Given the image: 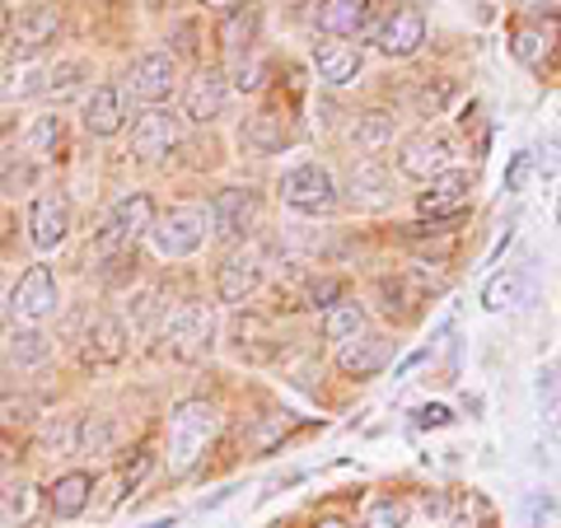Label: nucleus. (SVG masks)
Returning a JSON list of instances; mask_svg holds the SVG:
<instances>
[{
	"label": "nucleus",
	"mask_w": 561,
	"mask_h": 528,
	"mask_svg": "<svg viewBox=\"0 0 561 528\" xmlns=\"http://www.w3.org/2000/svg\"><path fill=\"white\" fill-rule=\"evenodd\" d=\"M216 431H220V412L210 408L206 398L179 402L173 416H169V468L173 472H187L206 454L210 439H216Z\"/></svg>",
	"instance_id": "obj_1"
},
{
	"label": "nucleus",
	"mask_w": 561,
	"mask_h": 528,
	"mask_svg": "<svg viewBox=\"0 0 561 528\" xmlns=\"http://www.w3.org/2000/svg\"><path fill=\"white\" fill-rule=\"evenodd\" d=\"M206 234H210V210H202V206H173L150 225L154 253L169 257V262L192 257L206 243Z\"/></svg>",
	"instance_id": "obj_2"
},
{
	"label": "nucleus",
	"mask_w": 561,
	"mask_h": 528,
	"mask_svg": "<svg viewBox=\"0 0 561 528\" xmlns=\"http://www.w3.org/2000/svg\"><path fill=\"white\" fill-rule=\"evenodd\" d=\"M276 192H280V202L290 210H300V216H328V210L337 206V179H332V169L313 164V160L280 173Z\"/></svg>",
	"instance_id": "obj_3"
},
{
	"label": "nucleus",
	"mask_w": 561,
	"mask_h": 528,
	"mask_svg": "<svg viewBox=\"0 0 561 528\" xmlns=\"http://www.w3.org/2000/svg\"><path fill=\"white\" fill-rule=\"evenodd\" d=\"M150 225H154V206L146 192H127V197H117L113 210H108V220H103V230L94 239V253L99 257H113V253H131V243L140 234H150Z\"/></svg>",
	"instance_id": "obj_4"
},
{
	"label": "nucleus",
	"mask_w": 561,
	"mask_h": 528,
	"mask_svg": "<svg viewBox=\"0 0 561 528\" xmlns=\"http://www.w3.org/2000/svg\"><path fill=\"white\" fill-rule=\"evenodd\" d=\"M454 154L459 150H454V140L445 131L421 127L398 146V173L402 179H416V183H431V179H440V173L454 169Z\"/></svg>",
	"instance_id": "obj_5"
},
{
	"label": "nucleus",
	"mask_w": 561,
	"mask_h": 528,
	"mask_svg": "<svg viewBox=\"0 0 561 528\" xmlns=\"http://www.w3.org/2000/svg\"><path fill=\"white\" fill-rule=\"evenodd\" d=\"M216 332H220V323H216V309H206V305H187V309H179L169 319V328H164V342H169V356L173 360H206L210 356V346H216Z\"/></svg>",
	"instance_id": "obj_6"
},
{
	"label": "nucleus",
	"mask_w": 561,
	"mask_h": 528,
	"mask_svg": "<svg viewBox=\"0 0 561 528\" xmlns=\"http://www.w3.org/2000/svg\"><path fill=\"white\" fill-rule=\"evenodd\" d=\"M57 305H61V295H57V276H51V267H28L24 276H20V286L10 290V319L14 323H43L47 313H57Z\"/></svg>",
	"instance_id": "obj_7"
},
{
	"label": "nucleus",
	"mask_w": 561,
	"mask_h": 528,
	"mask_svg": "<svg viewBox=\"0 0 561 528\" xmlns=\"http://www.w3.org/2000/svg\"><path fill=\"white\" fill-rule=\"evenodd\" d=\"M127 90H131V99L160 108V103L179 90V57H173V51H146V57H136Z\"/></svg>",
	"instance_id": "obj_8"
},
{
	"label": "nucleus",
	"mask_w": 561,
	"mask_h": 528,
	"mask_svg": "<svg viewBox=\"0 0 561 528\" xmlns=\"http://www.w3.org/2000/svg\"><path fill=\"white\" fill-rule=\"evenodd\" d=\"M375 43H379L383 57H393V61L416 57L421 43H426V14H421L416 5H393V10L379 20Z\"/></svg>",
	"instance_id": "obj_9"
},
{
	"label": "nucleus",
	"mask_w": 561,
	"mask_h": 528,
	"mask_svg": "<svg viewBox=\"0 0 561 528\" xmlns=\"http://www.w3.org/2000/svg\"><path fill=\"white\" fill-rule=\"evenodd\" d=\"M66 234H70V202L61 192H38L28 206V243L38 253H51L66 243Z\"/></svg>",
	"instance_id": "obj_10"
},
{
	"label": "nucleus",
	"mask_w": 561,
	"mask_h": 528,
	"mask_svg": "<svg viewBox=\"0 0 561 528\" xmlns=\"http://www.w3.org/2000/svg\"><path fill=\"white\" fill-rule=\"evenodd\" d=\"M179 146V113H169L164 103L160 108H146L136 117V127H131V150H136V160H164V154Z\"/></svg>",
	"instance_id": "obj_11"
},
{
	"label": "nucleus",
	"mask_w": 561,
	"mask_h": 528,
	"mask_svg": "<svg viewBox=\"0 0 561 528\" xmlns=\"http://www.w3.org/2000/svg\"><path fill=\"white\" fill-rule=\"evenodd\" d=\"M80 122L90 136H117L127 127V90L122 84H94L80 103Z\"/></svg>",
	"instance_id": "obj_12"
},
{
	"label": "nucleus",
	"mask_w": 561,
	"mask_h": 528,
	"mask_svg": "<svg viewBox=\"0 0 561 528\" xmlns=\"http://www.w3.org/2000/svg\"><path fill=\"white\" fill-rule=\"evenodd\" d=\"M468 197H472V179L463 169H449L440 179H431L426 192H416V210L431 220H454L468 206Z\"/></svg>",
	"instance_id": "obj_13"
},
{
	"label": "nucleus",
	"mask_w": 561,
	"mask_h": 528,
	"mask_svg": "<svg viewBox=\"0 0 561 528\" xmlns=\"http://www.w3.org/2000/svg\"><path fill=\"white\" fill-rule=\"evenodd\" d=\"M57 38H61V10L57 5H33V10L20 14V24H14L10 51H14V61H28Z\"/></svg>",
	"instance_id": "obj_14"
},
{
	"label": "nucleus",
	"mask_w": 561,
	"mask_h": 528,
	"mask_svg": "<svg viewBox=\"0 0 561 528\" xmlns=\"http://www.w3.org/2000/svg\"><path fill=\"white\" fill-rule=\"evenodd\" d=\"M257 220V197L253 187H225L216 202H210V234L220 239H243Z\"/></svg>",
	"instance_id": "obj_15"
},
{
	"label": "nucleus",
	"mask_w": 561,
	"mask_h": 528,
	"mask_svg": "<svg viewBox=\"0 0 561 528\" xmlns=\"http://www.w3.org/2000/svg\"><path fill=\"white\" fill-rule=\"evenodd\" d=\"M262 286V257L253 249H239L220 262L216 272V295L225 299V305H249V299L257 295Z\"/></svg>",
	"instance_id": "obj_16"
},
{
	"label": "nucleus",
	"mask_w": 561,
	"mask_h": 528,
	"mask_svg": "<svg viewBox=\"0 0 561 528\" xmlns=\"http://www.w3.org/2000/svg\"><path fill=\"white\" fill-rule=\"evenodd\" d=\"M225 99H230V84H225L220 70H197L183 90V117L192 127H206L225 113Z\"/></svg>",
	"instance_id": "obj_17"
},
{
	"label": "nucleus",
	"mask_w": 561,
	"mask_h": 528,
	"mask_svg": "<svg viewBox=\"0 0 561 528\" xmlns=\"http://www.w3.org/2000/svg\"><path fill=\"white\" fill-rule=\"evenodd\" d=\"M389 356H393L389 337L365 328L360 337H351V342L337 346V369H342V375H351V379H375L379 369L389 365Z\"/></svg>",
	"instance_id": "obj_18"
},
{
	"label": "nucleus",
	"mask_w": 561,
	"mask_h": 528,
	"mask_svg": "<svg viewBox=\"0 0 561 528\" xmlns=\"http://www.w3.org/2000/svg\"><path fill=\"white\" fill-rule=\"evenodd\" d=\"M346 197L356 210H383L393 202V173L383 169L379 160H360L356 169H351L346 179Z\"/></svg>",
	"instance_id": "obj_19"
},
{
	"label": "nucleus",
	"mask_w": 561,
	"mask_h": 528,
	"mask_svg": "<svg viewBox=\"0 0 561 528\" xmlns=\"http://www.w3.org/2000/svg\"><path fill=\"white\" fill-rule=\"evenodd\" d=\"M127 351H131V332L113 313L94 319L90 332H84V360L90 365H117V360H127Z\"/></svg>",
	"instance_id": "obj_20"
},
{
	"label": "nucleus",
	"mask_w": 561,
	"mask_h": 528,
	"mask_svg": "<svg viewBox=\"0 0 561 528\" xmlns=\"http://www.w3.org/2000/svg\"><path fill=\"white\" fill-rule=\"evenodd\" d=\"M313 24H319V33H328V38H356V33L370 24V0H319Z\"/></svg>",
	"instance_id": "obj_21"
},
{
	"label": "nucleus",
	"mask_w": 561,
	"mask_h": 528,
	"mask_svg": "<svg viewBox=\"0 0 561 528\" xmlns=\"http://www.w3.org/2000/svg\"><path fill=\"white\" fill-rule=\"evenodd\" d=\"M216 38H220V47H225V57L230 61H239V57H249L253 51V38H257V10L253 5H230L220 14V28H216Z\"/></svg>",
	"instance_id": "obj_22"
},
{
	"label": "nucleus",
	"mask_w": 561,
	"mask_h": 528,
	"mask_svg": "<svg viewBox=\"0 0 561 528\" xmlns=\"http://www.w3.org/2000/svg\"><path fill=\"white\" fill-rule=\"evenodd\" d=\"M90 501H94V478L90 472H66V478H57V486L47 491L51 519H80L84 509H90Z\"/></svg>",
	"instance_id": "obj_23"
},
{
	"label": "nucleus",
	"mask_w": 561,
	"mask_h": 528,
	"mask_svg": "<svg viewBox=\"0 0 561 528\" xmlns=\"http://www.w3.org/2000/svg\"><path fill=\"white\" fill-rule=\"evenodd\" d=\"M313 66H319V80H328L332 90H342L365 70V51L351 47V43H323L313 51Z\"/></svg>",
	"instance_id": "obj_24"
},
{
	"label": "nucleus",
	"mask_w": 561,
	"mask_h": 528,
	"mask_svg": "<svg viewBox=\"0 0 561 528\" xmlns=\"http://www.w3.org/2000/svg\"><path fill=\"white\" fill-rule=\"evenodd\" d=\"M47 70L38 57H28V61H10L5 66V76H0V99H10V103H28V99H38L47 94Z\"/></svg>",
	"instance_id": "obj_25"
},
{
	"label": "nucleus",
	"mask_w": 561,
	"mask_h": 528,
	"mask_svg": "<svg viewBox=\"0 0 561 528\" xmlns=\"http://www.w3.org/2000/svg\"><path fill=\"white\" fill-rule=\"evenodd\" d=\"M482 305L491 309V313H505V309H524L529 305V276H524L519 267H505V272H496L482 286Z\"/></svg>",
	"instance_id": "obj_26"
},
{
	"label": "nucleus",
	"mask_w": 561,
	"mask_h": 528,
	"mask_svg": "<svg viewBox=\"0 0 561 528\" xmlns=\"http://www.w3.org/2000/svg\"><path fill=\"white\" fill-rule=\"evenodd\" d=\"M243 146H249L253 154H280L290 146V127L280 113H257L249 117V127H243Z\"/></svg>",
	"instance_id": "obj_27"
},
{
	"label": "nucleus",
	"mask_w": 561,
	"mask_h": 528,
	"mask_svg": "<svg viewBox=\"0 0 561 528\" xmlns=\"http://www.w3.org/2000/svg\"><path fill=\"white\" fill-rule=\"evenodd\" d=\"M393 131H398L393 113H360V117H356V127H351V146H356L365 160H375V154L393 140Z\"/></svg>",
	"instance_id": "obj_28"
},
{
	"label": "nucleus",
	"mask_w": 561,
	"mask_h": 528,
	"mask_svg": "<svg viewBox=\"0 0 561 528\" xmlns=\"http://www.w3.org/2000/svg\"><path fill=\"white\" fill-rule=\"evenodd\" d=\"M370 328V319H365V305L360 299H342V305H332L323 313V337L328 342H351V337H360V332Z\"/></svg>",
	"instance_id": "obj_29"
},
{
	"label": "nucleus",
	"mask_w": 561,
	"mask_h": 528,
	"mask_svg": "<svg viewBox=\"0 0 561 528\" xmlns=\"http://www.w3.org/2000/svg\"><path fill=\"white\" fill-rule=\"evenodd\" d=\"M51 356V342L43 337L38 328H28V323H20L10 332V342H5V360L14 365V369H33V365H43Z\"/></svg>",
	"instance_id": "obj_30"
},
{
	"label": "nucleus",
	"mask_w": 561,
	"mask_h": 528,
	"mask_svg": "<svg viewBox=\"0 0 561 528\" xmlns=\"http://www.w3.org/2000/svg\"><path fill=\"white\" fill-rule=\"evenodd\" d=\"M511 51L524 61V66H542L548 61V51H552V28H538V24H519L515 28V43H511Z\"/></svg>",
	"instance_id": "obj_31"
},
{
	"label": "nucleus",
	"mask_w": 561,
	"mask_h": 528,
	"mask_svg": "<svg viewBox=\"0 0 561 528\" xmlns=\"http://www.w3.org/2000/svg\"><path fill=\"white\" fill-rule=\"evenodd\" d=\"M117 445V426L113 416H84L80 435H76V454H108Z\"/></svg>",
	"instance_id": "obj_32"
},
{
	"label": "nucleus",
	"mask_w": 561,
	"mask_h": 528,
	"mask_svg": "<svg viewBox=\"0 0 561 528\" xmlns=\"http://www.w3.org/2000/svg\"><path fill=\"white\" fill-rule=\"evenodd\" d=\"M84 80H90V66H84V61H57V66L47 70V94L61 103L70 94H80Z\"/></svg>",
	"instance_id": "obj_33"
},
{
	"label": "nucleus",
	"mask_w": 561,
	"mask_h": 528,
	"mask_svg": "<svg viewBox=\"0 0 561 528\" xmlns=\"http://www.w3.org/2000/svg\"><path fill=\"white\" fill-rule=\"evenodd\" d=\"M412 519V509L408 501H393V496H383L370 505V515H365V528H408Z\"/></svg>",
	"instance_id": "obj_34"
},
{
	"label": "nucleus",
	"mask_w": 561,
	"mask_h": 528,
	"mask_svg": "<svg viewBox=\"0 0 561 528\" xmlns=\"http://www.w3.org/2000/svg\"><path fill=\"white\" fill-rule=\"evenodd\" d=\"M150 463H154V459H150V454H136V459H131V463H127V468H122V472H117V478H113V491H108V505H117L122 496H131V491H136L140 482H146V472H150Z\"/></svg>",
	"instance_id": "obj_35"
},
{
	"label": "nucleus",
	"mask_w": 561,
	"mask_h": 528,
	"mask_svg": "<svg viewBox=\"0 0 561 528\" xmlns=\"http://www.w3.org/2000/svg\"><path fill=\"white\" fill-rule=\"evenodd\" d=\"M342 299H346V286H342V280L337 276H319V280H309V286H305V305L309 309H332V305H342Z\"/></svg>",
	"instance_id": "obj_36"
},
{
	"label": "nucleus",
	"mask_w": 561,
	"mask_h": 528,
	"mask_svg": "<svg viewBox=\"0 0 561 528\" xmlns=\"http://www.w3.org/2000/svg\"><path fill=\"white\" fill-rule=\"evenodd\" d=\"M61 146V117H38L33 122V131H28V150L38 154V160H47L51 150Z\"/></svg>",
	"instance_id": "obj_37"
},
{
	"label": "nucleus",
	"mask_w": 561,
	"mask_h": 528,
	"mask_svg": "<svg viewBox=\"0 0 561 528\" xmlns=\"http://www.w3.org/2000/svg\"><path fill=\"white\" fill-rule=\"evenodd\" d=\"M262 76H267V70H262V61L253 57H239V61H230V90H239V94H253V90H262Z\"/></svg>",
	"instance_id": "obj_38"
},
{
	"label": "nucleus",
	"mask_w": 561,
	"mask_h": 528,
	"mask_svg": "<svg viewBox=\"0 0 561 528\" xmlns=\"http://www.w3.org/2000/svg\"><path fill=\"white\" fill-rule=\"evenodd\" d=\"M454 99V80H440V84H426V90H416V108L421 117H440Z\"/></svg>",
	"instance_id": "obj_39"
},
{
	"label": "nucleus",
	"mask_w": 561,
	"mask_h": 528,
	"mask_svg": "<svg viewBox=\"0 0 561 528\" xmlns=\"http://www.w3.org/2000/svg\"><path fill=\"white\" fill-rule=\"evenodd\" d=\"M33 183H38V164H28V160H14V164H5V173H0V192H10V197H20V192Z\"/></svg>",
	"instance_id": "obj_40"
},
{
	"label": "nucleus",
	"mask_w": 561,
	"mask_h": 528,
	"mask_svg": "<svg viewBox=\"0 0 561 528\" xmlns=\"http://www.w3.org/2000/svg\"><path fill=\"white\" fill-rule=\"evenodd\" d=\"M529 173H534V150L511 154V164H505V192H524V183H529Z\"/></svg>",
	"instance_id": "obj_41"
},
{
	"label": "nucleus",
	"mask_w": 561,
	"mask_h": 528,
	"mask_svg": "<svg viewBox=\"0 0 561 528\" xmlns=\"http://www.w3.org/2000/svg\"><path fill=\"white\" fill-rule=\"evenodd\" d=\"M557 393H561V375L557 369H538V408L542 412H557Z\"/></svg>",
	"instance_id": "obj_42"
},
{
	"label": "nucleus",
	"mask_w": 561,
	"mask_h": 528,
	"mask_svg": "<svg viewBox=\"0 0 561 528\" xmlns=\"http://www.w3.org/2000/svg\"><path fill=\"white\" fill-rule=\"evenodd\" d=\"M449 421H454V412L445 408V402H426V408L416 412V426H421V431H431V426H449Z\"/></svg>",
	"instance_id": "obj_43"
},
{
	"label": "nucleus",
	"mask_w": 561,
	"mask_h": 528,
	"mask_svg": "<svg viewBox=\"0 0 561 528\" xmlns=\"http://www.w3.org/2000/svg\"><path fill=\"white\" fill-rule=\"evenodd\" d=\"M14 28V20H10V5H5V0H0V43H5V33Z\"/></svg>",
	"instance_id": "obj_44"
},
{
	"label": "nucleus",
	"mask_w": 561,
	"mask_h": 528,
	"mask_svg": "<svg viewBox=\"0 0 561 528\" xmlns=\"http://www.w3.org/2000/svg\"><path fill=\"white\" fill-rule=\"evenodd\" d=\"M202 5H206V10H220V14H225L230 5H239V0H202Z\"/></svg>",
	"instance_id": "obj_45"
},
{
	"label": "nucleus",
	"mask_w": 561,
	"mask_h": 528,
	"mask_svg": "<svg viewBox=\"0 0 561 528\" xmlns=\"http://www.w3.org/2000/svg\"><path fill=\"white\" fill-rule=\"evenodd\" d=\"M313 528H351L346 519H323V524H313Z\"/></svg>",
	"instance_id": "obj_46"
},
{
	"label": "nucleus",
	"mask_w": 561,
	"mask_h": 528,
	"mask_svg": "<svg viewBox=\"0 0 561 528\" xmlns=\"http://www.w3.org/2000/svg\"><path fill=\"white\" fill-rule=\"evenodd\" d=\"M0 478H5V454H0Z\"/></svg>",
	"instance_id": "obj_47"
},
{
	"label": "nucleus",
	"mask_w": 561,
	"mask_h": 528,
	"mask_svg": "<svg viewBox=\"0 0 561 528\" xmlns=\"http://www.w3.org/2000/svg\"><path fill=\"white\" fill-rule=\"evenodd\" d=\"M557 220H561V206H557Z\"/></svg>",
	"instance_id": "obj_48"
},
{
	"label": "nucleus",
	"mask_w": 561,
	"mask_h": 528,
	"mask_svg": "<svg viewBox=\"0 0 561 528\" xmlns=\"http://www.w3.org/2000/svg\"><path fill=\"white\" fill-rule=\"evenodd\" d=\"M459 528H472V524H459Z\"/></svg>",
	"instance_id": "obj_49"
}]
</instances>
